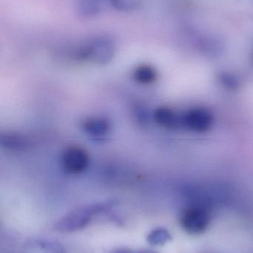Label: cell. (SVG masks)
<instances>
[{"instance_id": "obj_1", "label": "cell", "mask_w": 253, "mask_h": 253, "mask_svg": "<svg viewBox=\"0 0 253 253\" xmlns=\"http://www.w3.org/2000/svg\"><path fill=\"white\" fill-rule=\"evenodd\" d=\"M114 204V201H108L76 208L61 218L55 224L54 229L63 233L83 230L90 224L95 215L112 208Z\"/></svg>"}, {"instance_id": "obj_2", "label": "cell", "mask_w": 253, "mask_h": 253, "mask_svg": "<svg viewBox=\"0 0 253 253\" xmlns=\"http://www.w3.org/2000/svg\"><path fill=\"white\" fill-rule=\"evenodd\" d=\"M116 45L111 39L100 37L91 40L79 51V58L98 65L108 63L114 57Z\"/></svg>"}, {"instance_id": "obj_3", "label": "cell", "mask_w": 253, "mask_h": 253, "mask_svg": "<svg viewBox=\"0 0 253 253\" xmlns=\"http://www.w3.org/2000/svg\"><path fill=\"white\" fill-rule=\"evenodd\" d=\"M211 223L209 211L202 206H192L181 212L180 224L190 235H200L207 230Z\"/></svg>"}, {"instance_id": "obj_4", "label": "cell", "mask_w": 253, "mask_h": 253, "mask_svg": "<svg viewBox=\"0 0 253 253\" xmlns=\"http://www.w3.org/2000/svg\"><path fill=\"white\" fill-rule=\"evenodd\" d=\"M90 157L86 149L80 146H71L62 152L60 165L66 173L81 174L89 168Z\"/></svg>"}, {"instance_id": "obj_5", "label": "cell", "mask_w": 253, "mask_h": 253, "mask_svg": "<svg viewBox=\"0 0 253 253\" xmlns=\"http://www.w3.org/2000/svg\"><path fill=\"white\" fill-rule=\"evenodd\" d=\"M213 123L212 113L204 108H194L181 115V126L197 132L207 131Z\"/></svg>"}, {"instance_id": "obj_6", "label": "cell", "mask_w": 253, "mask_h": 253, "mask_svg": "<svg viewBox=\"0 0 253 253\" xmlns=\"http://www.w3.org/2000/svg\"><path fill=\"white\" fill-rule=\"evenodd\" d=\"M82 131L95 141H103L111 133V121L103 116H92L83 120L80 125Z\"/></svg>"}, {"instance_id": "obj_7", "label": "cell", "mask_w": 253, "mask_h": 253, "mask_svg": "<svg viewBox=\"0 0 253 253\" xmlns=\"http://www.w3.org/2000/svg\"><path fill=\"white\" fill-rule=\"evenodd\" d=\"M112 9L111 0H76L75 11L83 19H91Z\"/></svg>"}, {"instance_id": "obj_8", "label": "cell", "mask_w": 253, "mask_h": 253, "mask_svg": "<svg viewBox=\"0 0 253 253\" xmlns=\"http://www.w3.org/2000/svg\"><path fill=\"white\" fill-rule=\"evenodd\" d=\"M154 121L159 126L169 129H176L181 126V116L168 107L157 108L153 114Z\"/></svg>"}, {"instance_id": "obj_9", "label": "cell", "mask_w": 253, "mask_h": 253, "mask_svg": "<svg viewBox=\"0 0 253 253\" xmlns=\"http://www.w3.org/2000/svg\"><path fill=\"white\" fill-rule=\"evenodd\" d=\"M1 145L10 150L23 151L29 147L30 142L28 138L20 134L5 133L1 135Z\"/></svg>"}, {"instance_id": "obj_10", "label": "cell", "mask_w": 253, "mask_h": 253, "mask_svg": "<svg viewBox=\"0 0 253 253\" xmlns=\"http://www.w3.org/2000/svg\"><path fill=\"white\" fill-rule=\"evenodd\" d=\"M132 76L137 83L142 84H150L157 80V72L152 65L143 64L135 68Z\"/></svg>"}, {"instance_id": "obj_11", "label": "cell", "mask_w": 253, "mask_h": 253, "mask_svg": "<svg viewBox=\"0 0 253 253\" xmlns=\"http://www.w3.org/2000/svg\"><path fill=\"white\" fill-rule=\"evenodd\" d=\"M147 242L152 246H163L172 240L170 233L163 227L154 229L147 236Z\"/></svg>"}, {"instance_id": "obj_12", "label": "cell", "mask_w": 253, "mask_h": 253, "mask_svg": "<svg viewBox=\"0 0 253 253\" xmlns=\"http://www.w3.org/2000/svg\"><path fill=\"white\" fill-rule=\"evenodd\" d=\"M141 5L140 0H111L112 10L120 12H132Z\"/></svg>"}, {"instance_id": "obj_13", "label": "cell", "mask_w": 253, "mask_h": 253, "mask_svg": "<svg viewBox=\"0 0 253 253\" xmlns=\"http://www.w3.org/2000/svg\"><path fill=\"white\" fill-rule=\"evenodd\" d=\"M113 253H134L133 252H132V251H129V250H126V249H120V250H117V251H115V252Z\"/></svg>"}, {"instance_id": "obj_14", "label": "cell", "mask_w": 253, "mask_h": 253, "mask_svg": "<svg viewBox=\"0 0 253 253\" xmlns=\"http://www.w3.org/2000/svg\"><path fill=\"white\" fill-rule=\"evenodd\" d=\"M137 253H157L154 252V251H140V252H138Z\"/></svg>"}]
</instances>
